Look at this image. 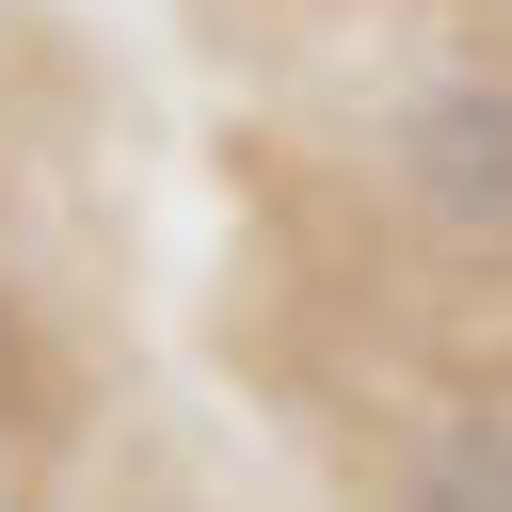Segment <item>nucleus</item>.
Listing matches in <instances>:
<instances>
[{"mask_svg": "<svg viewBox=\"0 0 512 512\" xmlns=\"http://www.w3.org/2000/svg\"><path fill=\"white\" fill-rule=\"evenodd\" d=\"M400 192L464 240V256H512V64H464L400 112Z\"/></svg>", "mask_w": 512, "mask_h": 512, "instance_id": "nucleus-1", "label": "nucleus"}, {"mask_svg": "<svg viewBox=\"0 0 512 512\" xmlns=\"http://www.w3.org/2000/svg\"><path fill=\"white\" fill-rule=\"evenodd\" d=\"M400 512H512V432H496V416H448V432L400 464Z\"/></svg>", "mask_w": 512, "mask_h": 512, "instance_id": "nucleus-2", "label": "nucleus"}]
</instances>
